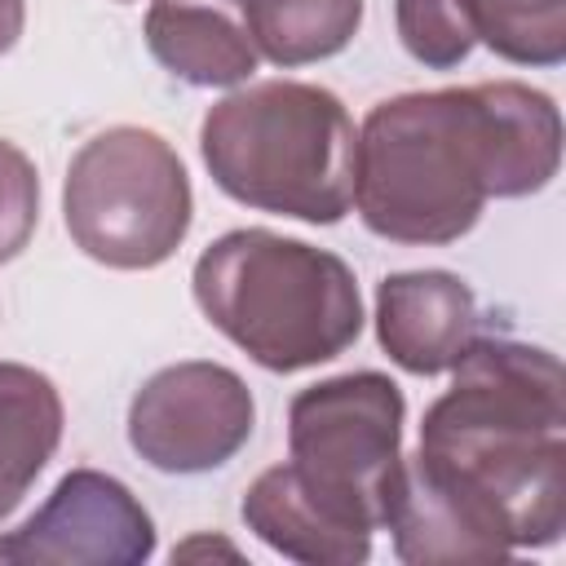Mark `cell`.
<instances>
[{"mask_svg": "<svg viewBox=\"0 0 566 566\" xmlns=\"http://www.w3.org/2000/svg\"><path fill=\"white\" fill-rule=\"evenodd\" d=\"M562 164V115L522 80L398 93L358 128L354 208L389 243L464 239L486 199L544 190Z\"/></svg>", "mask_w": 566, "mask_h": 566, "instance_id": "6da1fadb", "label": "cell"}, {"mask_svg": "<svg viewBox=\"0 0 566 566\" xmlns=\"http://www.w3.org/2000/svg\"><path fill=\"white\" fill-rule=\"evenodd\" d=\"M424 464L482 495L513 548H548L566 526V389L557 354L486 336L451 367L420 424Z\"/></svg>", "mask_w": 566, "mask_h": 566, "instance_id": "7a4b0ae2", "label": "cell"}, {"mask_svg": "<svg viewBox=\"0 0 566 566\" xmlns=\"http://www.w3.org/2000/svg\"><path fill=\"white\" fill-rule=\"evenodd\" d=\"M190 283L203 318L265 371L332 363L363 332L354 270L327 248L261 226L208 243Z\"/></svg>", "mask_w": 566, "mask_h": 566, "instance_id": "3957f363", "label": "cell"}, {"mask_svg": "<svg viewBox=\"0 0 566 566\" xmlns=\"http://www.w3.org/2000/svg\"><path fill=\"white\" fill-rule=\"evenodd\" d=\"M212 181L261 212L336 226L354 208L358 133L345 102L318 84L265 80L221 97L199 124Z\"/></svg>", "mask_w": 566, "mask_h": 566, "instance_id": "277c9868", "label": "cell"}, {"mask_svg": "<svg viewBox=\"0 0 566 566\" xmlns=\"http://www.w3.org/2000/svg\"><path fill=\"white\" fill-rule=\"evenodd\" d=\"M62 217L75 248L97 265L155 270L181 248L195 217L186 164L159 133L115 124L75 150Z\"/></svg>", "mask_w": 566, "mask_h": 566, "instance_id": "5b68a950", "label": "cell"}, {"mask_svg": "<svg viewBox=\"0 0 566 566\" xmlns=\"http://www.w3.org/2000/svg\"><path fill=\"white\" fill-rule=\"evenodd\" d=\"M402 389L380 371H345L287 407V464L354 522L380 531L402 469Z\"/></svg>", "mask_w": 566, "mask_h": 566, "instance_id": "8992f818", "label": "cell"}, {"mask_svg": "<svg viewBox=\"0 0 566 566\" xmlns=\"http://www.w3.org/2000/svg\"><path fill=\"white\" fill-rule=\"evenodd\" d=\"M256 424L252 389L221 363L159 367L128 402V447L159 473H208L234 460Z\"/></svg>", "mask_w": 566, "mask_h": 566, "instance_id": "52a82bcc", "label": "cell"}, {"mask_svg": "<svg viewBox=\"0 0 566 566\" xmlns=\"http://www.w3.org/2000/svg\"><path fill=\"white\" fill-rule=\"evenodd\" d=\"M150 553V513L119 478L97 469H71L53 495L0 539V557L18 566H137Z\"/></svg>", "mask_w": 566, "mask_h": 566, "instance_id": "ba28073f", "label": "cell"}, {"mask_svg": "<svg viewBox=\"0 0 566 566\" xmlns=\"http://www.w3.org/2000/svg\"><path fill=\"white\" fill-rule=\"evenodd\" d=\"M385 531L402 562H500L513 553L500 513L420 455H402Z\"/></svg>", "mask_w": 566, "mask_h": 566, "instance_id": "9c48e42d", "label": "cell"}, {"mask_svg": "<svg viewBox=\"0 0 566 566\" xmlns=\"http://www.w3.org/2000/svg\"><path fill=\"white\" fill-rule=\"evenodd\" d=\"M380 349L411 376H438L478 340L473 287L451 270H402L376 287Z\"/></svg>", "mask_w": 566, "mask_h": 566, "instance_id": "30bf717a", "label": "cell"}, {"mask_svg": "<svg viewBox=\"0 0 566 566\" xmlns=\"http://www.w3.org/2000/svg\"><path fill=\"white\" fill-rule=\"evenodd\" d=\"M243 522L256 539H265L274 553L292 562L354 566L371 557V526L340 513L292 464L265 469L243 491Z\"/></svg>", "mask_w": 566, "mask_h": 566, "instance_id": "8fae6325", "label": "cell"}, {"mask_svg": "<svg viewBox=\"0 0 566 566\" xmlns=\"http://www.w3.org/2000/svg\"><path fill=\"white\" fill-rule=\"evenodd\" d=\"M146 49L168 75L195 88L243 84L261 57L248 27V0H150Z\"/></svg>", "mask_w": 566, "mask_h": 566, "instance_id": "7c38bea8", "label": "cell"}, {"mask_svg": "<svg viewBox=\"0 0 566 566\" xmlns=\"http://www.w3.org/2000/svg\"><path fill=\"white\" fill-rule=\"evenodd\" d=\"M62 442L57 385L22 363H0V517L35 486Z\"/></svg>", "mask_w": 566, "mask_h": 566, "instance_id": "4fadbf2b", "label": "cell"}, {"mask_svg": "<svg viewBox=\"0 0 566 566\" xmlns=\"http://www.w3.org/2000/svg\"><path fill=\"white\" fill-rule=\"evenodd\" d=\"M248 27L274 66H310L358 35L363 0H248Z\"/></svg>", "mask_w": 566, "mask_h": 566, "instance_id": "5bb4252c", "label": "cell"}, {"mask_svg": "<svg viewBox=\"0 0 566 566\" xmlns=\"http://www.w3.org/2000/svg\"><path fill=\"white\" fill-rule=\"evenodd\" d=\"M473 40L517 66L566 57V0H460Z\"/></svg>", "mask_w": 566, "mask_h": 566, "instance_id": "9a60e30c", "label": "cell"}, {"mask_svg": "<svg viewBox=\"0 0 566 566\" xmlns=\"http://www.w3.org/2000/svg\"><path fill=\"white\" fill-rule=\"evenodd\" d=\"M394 22L402 49L429 71L460 66L478 44L460 0H394Z\"/></svg>", "mask_w": 566, "mask_h": 566, "instance_id": "2e32d148", "label": "cell"}, {"mask_svg": "<svg viewBox=\"0 0 566 566\" xmlns=\"http://www.w3.org/2000/svg\"><path fill=\"white\" fill-rule=\"evenodd\" d=\"M40 221V177L35 164L0 137V265L13 261Z\"/></svg>", "mask_w": 566, "mask_h": 566, "instance_id": "e0dca14e", "label": "cell"}, {"mask_svg": "<svg viewBox=\"0 0 566 566\" xmlns=\"http://www.w3.org/2000/svg\"><path fill=\"white\" fill-rule=\"evenodd\" d=\"M22 27H27V4L22 0H0V57L18 44Z\"/></svg>", "mask_w": 566, "mask_h": 566, "instance_id": "ac0fdd59", "label": "cell"}, {"mask_svg": "<svg viewBox=\"0 0 566 566\" xmlns=\"http://www.w3.org/2000/svg\"><path fill=\"white\" fill-rule=\"evenodd\" d=\"M199 553H221V557L239 562V548H234V544H226V539H208V535H195V539H186V544L172 548V557H181V562H190V557H199Z\"/></svg>", "mask_w": 566, "mask_h": 566, "instance_id": "d6986e66", "label": "cell"}]
</instances>
